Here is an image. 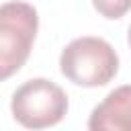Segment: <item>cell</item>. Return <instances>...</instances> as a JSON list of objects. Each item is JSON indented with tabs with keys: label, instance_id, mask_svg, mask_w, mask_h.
<instances>
[{
	"label": "cell",
	"instance_id": "3957f363",
	"mask_svg": "<svg viewBox=\"0 0 131 131\" xmlns=\"http://www.w3.org/2000/svg\"><path fill=\"white\" fill-rule=\"evenodd\" d=\"M12 117L27 129L57 125L68 113L66 92L51 80L33 78L16 88L10 102Z\"/></svg>",
	"mask_w": 131,
	"mask_h": 131
},
{
	"label": "cell",
	"instance_id": "8992f818",
	"mask_svg": "<svg viewBox=\"0 0 131 131\" xmlns=\"http://www.w3.org/2000/svg\"><path fill=\"white\" fill-rule=\"evenodd\" d=\"M127 39H129V47H131V27H129V37Z\"/></svg>",
	"mask_w": 131,
	"mask_h": 131
},
{
	"label": "cell",
	"instance_id": "7a4b0ae2",
	"mask_svg": "<svg viewBox=\"0 0 131 131\" xmlns=\"http://www.w3.org/2000/svg\"><path fill=\"white\" fill-rule=\"evenodd\" d=\"M39 27L37 10L27 2L0 6V82L16 74L29 59Z\"/></svg>",
	"mask_w": 131,
	"mask_h": 131
},
{
	"label": "cell",
	"instance_id": "6da1fadb",
	"mask_svg": "<svg viewBox=\"0 0 131 131\" xmlns=\"http://www.w3.org/2000/svg\"><path fill=\"white\" fill-rule=\"evenodd\" d=\"M61 74L84 88L108 84L119 72V57L113 45L100 37H78L59 55Z\"/></svg>",
	"mask_w": 131,
	"mask_h": 131
},
{
	"label": "cell",
	"instance_id": "277c9868",
	"mask_svg": "<svg viewBox=\"0 0 131 131\" xmlns=\"http://www.w3.org/2000/svg\"><path fill=\"white\" fill-rule=\"evenodd\" d=\"M90 131H131V84L119 86L94 106L88 119Z\"/></svg>",
	"mask_w": 131,
	"mask_h": 131
},
{
	"label": "cell",
	"instance_id": "5b68a950",
	"mask_svg": "<svg viewBox=\"0 0 131 131\" xmlns=\"http://www.w3.org/2000/svg\"><path fill=\"white\" fill-rule=\"evenodd\" d=\"M92 4L104 18H121L131 8V0H92Z\"/></svg>",
	"mask_w": 131,
	"mask_h": 131
}]
</instances>
